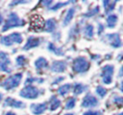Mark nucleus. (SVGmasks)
Instances as JSON below:
<instances>
[{
  "label": "nucleus",
  "instance_id": "1",
  "mask_svg": "<svg viewBox=\"0 0 123 115\" xmlns=\"http://www.w3.org/2000/svg\"><path fill=\"white\" fill-rule=\"evenodd\" d=\"M25 24V21L20 19L19 16L17 15V14L15 13H10L9 16H8V19L6 20L3 28H2V32H5L11 28H13V27H19V26H23Z\"/></svg>",
  "mask_w": 123,
  "mask_h": 115
},
{
  "label": "nucleus",
  "instance_id": "2",
  "mask_svg": "<svg viewBox=\"0 0 123 115\" xmlns=\"http://www.w3.org/2000/svg\"><path fill=\"white\" fill-rule=\"evenodd\" d=\"M21 79H22V73H21V72L12 74V75L7 77V78L1 83V86L4 87L7 91H9V90H12V89L16 88V87L20 84Z\"/></svg>",
  "mask_w": 123,
  "mask_h": 115
},
{
  "label": "nucleus",
  "instance_id": "3",
  "mask_svg": "<svg viewBox=\"0 0 123 115\" xmlns=\"http://www.w3.org/2000/svg\"><path fill=\"white\" fill-rule=\"evenodd\" d=\"M22 41V36L18 32H13L8 36H3L0 39V43L6 46H11L13 43H21Z\"/></svg>",
  "mask_w": 123,
  "mask_h": 115
},
{
  "label": "nucleus",
  "instance_id": "4",
  "mask_svg": "<svg viewBox=\"0 0 123 115\" xmlns=\"http://www.w3.org/2000/svg\"><path fill=\"white\" fill-rule=\"evenodd\" d=\"M42 92H40L37 87L33 86V85H26L20 92L19 95L22 98L25 99H37Z\"/></svg>",
  "mask_w": 123,
  "mask_h": 115
},
{
  "label": "nucleus",
  "instance_id": "5",
  "mask_svg": "<svg viewBox=\"0 0 123 115\" xmlns=\"http://www.w3.org/2000/svg\"><path fill=\"white\" fill-rule=\"evenodd\" d=\"M89 63L85 57H78L73 61V71L77 73L85 72L88 70Z\"/></svg>",
  "mask_w": 123,
  "mask_h": 115
},
{
  "label": "nucleus",
  "instance_id": "6",
  "mask_svg": "<svg viewBox=\"0 0 123 115\" xmlns=\"http://www.w3.org/2000/svg\"><path fill=\"white\" fill-rule=\"evenodd\" d=\"M113 72H114V68L112 65H106L102 68L101 77H102V81L105 84H111V83Z\"/></svg>",
  "mask_w": 123,
  "mask_h": 115
},
{
  "label": "nucleus",
  "instance_id": "7",
  "mask_svg": "<svg viewBox=\"0 0 123 115\" xmlns=\"http://www.w3.org/2000/svg\"><path fill=\"white\" fill-rule=\"evenodd\" d=\"M11 68V60L9 58V55L6 52L0 51V71L10 73L12 72Z\"/></svg>",
  "mask_w": 123,
  "mask_h": 115
},
{
  "label": "nucleus",
  "instance_id": "8",
  "mask_svg": "<svg viewBox=\"0 0 123 115\" xmlns=\"http://www.w3.org/2000/svg\"><path fill=\"white\" fill-rule=\"evenodd\" d=\"M30 26H31V29L33 31H36V32H39L42 30V28L44 27V20L42 19L41 16L36 14V15H33L31 17V22H30Z\"/></svg>",
  "mask_w": 123,
  "mask_h": 115
},
{
  "label": "nucleus",
  "instance_id": "9",
  "mask_svg": "<svg viewBox=\"0 0 123 115\" xmlns=\"http://www.w3.org/2000/svg\"><path fill=\"white\" fill-rule=\"evenodd\" d=\"M106 39L108 40V42L110 43V44H111L112 47L117 48V47H120V46L122 45L120 36H119V34H117V33L107 34V35H106Z\"/></svg>",
  "mask_w": 123,
  "mask_h": 115
},
{
  "label": "nucleus",
  "instance_id": "10",
  "mask_svg": "<svg viewBox=\"0 0 123 115\" xmlns=\"http://www.w3.org/2000/svg\"><path fill=\"white\" fill-rule=\"evenodd\" d=\"M66 67H67V65L64 60H58V61H54L52 63L50 70L53 72H63L66 70Z\"/></svg>",
  "mask_w": 123,
  "mask_h": 115
},
{
  "label": "nucleus",
  "instance_id": "11",
  "mask_svg": "<svg viewBox=\"0 0 123 115\" xmlns=\"http://www.w3.org/2000/svg\"><path fill=\"white\" fill-rule=\"evenodd\" d=\"M98 104V100L91 94H87L82 101L83 107H94Z\"/></svg>",
  "mask_w": 123,
  "mask_h": 115
},
{
  "label": "nucleus",
  "instance_id": "12",
  "mask_svg": "<svg viewBox=\"0 0 123 115\" xmlns=\"http://www.w3.org/2000/svg\"><path fill=\"white\" fill-rule=\"evenodd\" d=\"M47 108V103L46 102H41V103H32L30 106V110L32 113L35 115H40L42 114Z\"/></svg>",
  "mask_w": 123,
  "mask_h": 115
},
{
  "label": "nucleus",
  "instance_id": "13",
  "mask_svg": "<svg viewBox=\"0 0 123 115\" xmlns=\"http://www.w3.org/2000/svg\"><path fill=\"white\" fill-rule=\"evenodd\" d=\"M4 106H11V107H15V108H24L25 104H24V102H22L20 101H16L14 99H12V97H8L4 101Z\"/></svg>",
  "mask_w": 123,
  "mask_h": 115
},
{
  "label": "nucleus",
  "instance_id": "14",
  "mask_svg": "<svg viewBox=\"0 0 123 115\" xmlns=\"http://www.w3.org/2000/svg\"><path fill=\"white\" fill-rule=\"evenodd\" d=\"M40 43V39L39 38H35V37H29L27 40V43H25V45L23 46L24 50H28L34 47L38 46Z\"/></svg>",
  "mask_w": 123,
  "mask_h": 115
},
{
  "label": "nucleus",
  "instance_id": "15",
  "mask_svg": "<svg viewBox=\"0 0 123 115\" xmlns=\"http://www.w3.org/2000/svg\"><path fill=\"white\" fill-rule=\"evenodd\" d=\"M35 67L37 68V70L48 68V61H47L44 57H38V58L35 61Z\"/></svg>",
  "mask_w": 123,
  "mask_h": 115
},
{
  "label": "nucleus",
  "instance_id": "16",
  "mask_svg": "<svg viewBox=\"0 0 123 115\" xmlns=\"http://www.w3.org/2000/svg\"><path fill=\"white\" fill-rule=\"evenodd\" d=\"M74 14H75V9H74V8H70V9L67 11V13H66V14H65V16H64V18H63L62 25H63V26L68 25L69 22L72 20Z\"/></svg>",
  "mask_w": 123,
  "mask_h": 115
},
{
  "label": "nucleus",
  "instance_id": "17",
  "mask_svg": "<svg viewBox=\"0 0 123 115\" xmlns=\"http://www.w3.org/2000/svg\"><path fill=\"white\" fill-rule=\"evenodd\" d=\"M56 26H57V24H56V21H55V19H53V18H49L48 20H46V22L44 23V30L46 31V32H54L55 31V29H56Z\"/></svg>",
  "mask_w": 123,
  "mask_h": 115
},
{
  "label": "nucleus",
  "instance_id": "18",
  "mask_svg": "<svg viewBox=\"0 0 123 115\" xmlns=\"http://www.w3.org/2000/svg\"><path fill=\"white\" fill-rule=\"evenodd\" d=\"M47 48H48V50L54 52V53H55L56 55H58V56H63V55H64V51L62 50V47H57V46H56L54 43H48Z\"/></svg>",
  "mask_w": 123,
  "mask_h": 115
},
{
  "label": "nucleus",
  "instance_id": "19",
  "mask_svg": "<svg viewBox=\"0 0 123 115\" xmlns=\"http://www.w3.org/2000/svg\"><path fill=\"white\" fill-rule=\"evenodd\" d=\"M61 104H62L61 101L56 96H52L51 97V99H50V110L51 111L57 110L61 106Z\"/></svg>",
  "mask_w": 123,
  "mask_h": 115
},
{
  "label": "nucleus",
  "instance_id": "20",
  "mask_svg": "<svg viewBox=\"0 0 123 115\" xmlns=\"http://www.w3.org/2000/svg\"><path fill=\"white\" fill-rule=\"evenodd\" d=\"M87 88L88 87L86 85H84L82 83H75L74 84V88H73V93H74V95H77L78 96V95L82 94L83 92L86 91Z\"/></svg>",
  "mask_w": 123,
  "mask_h": 115
},
{
  "label": "nucleus",
  "instance_id": "21",
  "mask_svg": "<svg viewBox=\"0 0 123 115\" xmlns=\"http://www.w3.org/2000/svg\"><path fill=\"white\" fill-rule=\"evenodd\" d=\"M117 15L116 14H110L107 18V25L109 28H113L117 23Z\"/></svg>",
  "mask_w": 123,
  "mask_h": 115
},
{
  "label": "nucleus",
  "instance_id": "22",
  "mask_svg": "<svg viewBox=\"0 0 123 115\" xmlns=\"http://www.w3.org/2000/svg\"><path fill=\"white\" fill-rule=\"evenodd\" d=\"M103 4H104V7H105V10H106V14H110L111 11H113L114 7H115V4H116V1H103Z\"/></svg>",
  "mask_w": 123,
  "mask_h": 115
},
{
  "label": "nucleus",
  "instance_id": "23",
  "mask_svg": "<svg viewBox=\"0 0 123 115\" xmlns=\"http://www.w3.org/2000/svg\"><path fill=\"white\" fill-rule=\"evenodd\" d=\"M84 34L87 38H92L94 35V28L92 24H86L84 28Z\"/></svg>",
  "mask_w": 123,
  "mask_h": 115
},
{
  "label": "nucleus",
  "instance_id": "24",
  "mask_svg": "<svg viewBox=\"0 0 123 115\" xmlns=\"http://www.w3.org/2000/svg\"><path fill=\"white\" fill-rule=\"evenodd\" d=\"M71 89V84H64V85H62L59 89H58V93L61 95V96H65Z\"/></svg>",
  "mask_w": 123,
  "mask_h": 115
},
{
  "label": "nucleus",
  "instance_id": "25",
  "mask_svg": "<svg viewBox=\"0 0 123 115\" xmlns=\"http://www.w3.org/2000/svg\"><path fill=\"white\" fill-rule=\"evenodd\" d=\"M74 1H66V2H59V3H57L56 5H54V6H52V7H50V10L51 11H57V10H59L60 8H62V7H64V6H66V5H68V4H70V3H73Z\"/></svg>",
  "mask_w": 123,
  "mask_h": 115
},
{
  "label": "nucleus",
  "instance_id": "26",
  "mask_svg": "<svg viewBox=\"0 0 123 115\" xmlns=\"http://www.w3.org/2000/svg\"><path fill=\"white\" fill-rule=\"evenodd\" d=\"M75 104H76V99L71 97L67 100V101L65 103V109H72V108H74Z\"/></svg>",
  "mask_w": 123,
  "mask_h": 115
},
{
  "label": "nucleus",
  "instance_id": "27",
  "mask_svg": "<svg viewBox=\"0 0 123 115\" xmlns=\"http://www.w3.org/2000/svg\"><path fill=\"white\" fill-rule=\"evenodd\" d=\"M15 62H16V65H17L18 67H23V66H25V64H26V57L23 56V55H19V56L16 57Z\"/></svg>",
  "mask_w": 123,
  "mask_h": 115
},
{
  "label": "nucleus",
  "instance_id": "28",
  "mask_svg": "<svg viewBox=\"0 0 123 115\" xmlns=\"http://www.w3.org/2000/svg\"><path fill=\"white\" fill-rule=\"evenodd\" d=\"M34 81H37L38 83H42L43 81H44V79L43 78H38V77H32V76H29L27 79H26V81H25V84L26 85H31V83H33Z\"/></svg>",
  "mask_w": 123,
  "mask_h": 115
},
{
  "label": "nucleus",
  "instance_id": "29",
  "mask_svg": "<svg viewBox=\"0 0 123 115\" xmlns=\"http://www.w3.org/2000/svg\"><path fill=\"white\" fill-rule=\"evenodd\" d=\"M98 13H99V7H95V8H93L92 10H90L89 12H87L86 14H85L83 15L86 16V17H90V16H93V15L97 14Z\"/></svg>",
  "mask_w": 123,
  "mask_h": 115
},
{
  "label": "nucleus",
  "instance_id": "30",
  "mask_svg": "<svg viewBox=\"0 0 123 115\" xmlns=\"http://www.w3.org/2000/svg\"><path fill=\"white\" fill-rule=\"evenodd\" d=\"M96 93L98 94V96H100L101 98H103V97H105V95L107 94V90H106L104 87H102V86H98V87L96 88Z\"/></svg>",
  "mask_w": 123,
  "mask_h": 115
},
{
  "label": "nucleus",
  "instance_id": "31",
  "mask_svg": "<svg viewBox=\"0 0 123 115\" xmlns=\"http://www.w3.org/2000/svg\"><path fill=\"white\" fill-rule=\"evenodd\" d=\"M113 102L116 103V104L120 107L121 104H122V98H121V97H116V98H114V99H113Z\"/></svg>",
  "mask_w": 123,
  "mask_h": 115
},
{
  "label": "nucleus",
  "instance_id": "32",
  "mask_svg": "<svg viewBox=\"0 0 123 115\" xmlns=\"http://www.w3.org/2000/svg\"><path fill=\"white\" fill-rule=\"evenodd\" d=\"M83 115H101L99 111H86Z\"/></svg>",
  "mask_w": 123,
  "mask_h": 115
},
{
  "label": "nucleus",
  "instance_id": "33",
  "mask_svg": "<svg viewBox=\"0 0 123 115\" xmlns=\"http://www.w3.org/2000/svg\"><path fill=\"white\" fill-rule=\"evenodd\" d=\"M26 3H28V1H13L10 4V7H13L16 4H26Z\"/></svg>",
  "mask_w": 123,
  "mask_h": 115
},
{
  "label": "nucleus",
  "instance_id": "34",
  "mask_svg": "<svg viewBox=\"0 0 123 115\" xmlns=\"http://www.w3.org/2000/svg\"><path fill=\"white\" fill-rule=\"evenodd\" d=\"M104 31V26L102 23H98V35H101L102 32Z\"/></svg>",
  "mask_w": 123,
  "mask_h": 115
},
{
  "label": "nucleus",
  "instance_id": "35",
  "mask_svg": "<svg viewBox=\"0 0 123 115\" xmlns=\"http://www.w3.org/2000/svg\"><path fill=\"white\" fill-rule=\"evenodd\" d=\"M63 79H64V77H62V76H60V77H58L57 79H55V80L53 81V84H57V83H59V82L62 81Z\"/></svg>",
  "mask_w": 123,
  "mask_h": 115
},
{
  "label": "nucleus",
  "instance_id": "36",
  "mask_svg": "<svg viewBox=\"0 0 123 115\" xmlns=\"http://www.w3.org/2000/svg\"><path fill=\"white\" fill-rule=\"evenodd\" d=\"M52 3H53L52 1H43V2H42V4H45L44 6H46L47 8H50V5H49V4H52Z\"/></svg>",
  "mask_w": 123,
  "mask_h": 115
},
{
  "label": "nucleus",
  "instance_id": "37",
  "mask_svg": "<svg viewBox=\"0 0 123 115\" xmlns=\"http://www.w3.org/2000/svg\"><path fill=\"white\" fill-rule=\"evenodd\" d=\"M5 115H16V114H15V113H13L12 111H9V112H7Z\"/></svg>",
  "mask_w": 123,
  "mask_h": 115
},
{
  "label": "nucleus",
  "instance_id": "38",
  "mask_svg": "<svg viewBox=\"0 0 123 115\" xmlns=\"http://www.w3.org/2000/svg\"><path fill=\"white\" fill-rule=\"evenodd\" d=\"M2 21H3V16H2V14H0V24L2 23Z\"/></svg>",
  "mask_w": 123,
  "mask_h": 115
},
{
  "label": "nucleus",
  "instance_id": "39",
  "mask_svg": "<svg viewBox=\"0 0 123 115\" xmlns=\"http://www.w3.org/2000/svg\"><path fill=\"white\" fill-rule=\"evenodd\" d=\"M113 115H123V113L120 112V113H116V114H113Z\"/></svg>",
  "mask_w": 123,
  "mask_h": 115
},
{
  "label": "nucleus",
  "instance_id": "40",
  "mask_svg": "<svg viewBox=\"0 0 123 115\" xmlns=\"http://www.w3.org/2000/svg\"><path fill=\"white\" fill-rule=\"evenodd\" d=\"M2 97H3V94L0 93V101H1V100H2Z\"/></svg>",
  "mask_w": 123,
  "mask_h": 115
},
{
  "label": "nucleus",
  "instance_id": "41",
  "mask_svg": "<svg viewBox=\"0 0 123 115\" xmlns=\"http://www.w3.org/2000/svg\"><path fill=\"white\" fill-rule=\"evenodd\" d=\"M64 115H74L73 113H66V114H64Z\"/></svg>",
  "mask_w": 123,
  "mask_h": 115
}]
</instances>
